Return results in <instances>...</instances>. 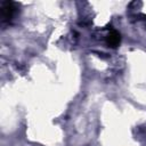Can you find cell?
I'll list each match as a JSON object with an SVG mask.
<instances>
[{"instance_id":"7a4b0ae2","label":"cell","mask_w":146,"mask_h":146,"mask_svg":"<svg viewBox=\"0 0 146 146\" xmlns=\"http://www.w3.org/2000/svg\"><path fill=\"white\" fill-rule=\"evenodd\" d=\"M120 41H121V35H120V33H119L117 31H115V30H112V31L108 33L107 38H106V43H107V46L111 47V48H116V47L120 44Z\"/></svg>"},{"instance_id":"6da1fadb","label":"cell","mask_w":146,"mask_h":146,"mask_svg":"<svg viewBox=\"0 0 146 146\" xmlns=\"http://www.w3.org/2000/svg\"><path fill=\"white\" fill-rule=\"evenodd\" d=\"M16 7L13 1H2L1 2V21L2 23H9L15 14Z\"/></svg>"}]
</instances>
